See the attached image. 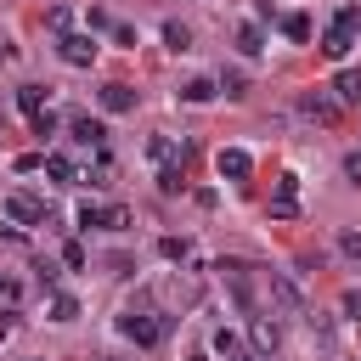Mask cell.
Wrapping results in <instances>:
<instances>
[{"instance_id": "cell-1", "label": "cell", "mask_w": 361, "mask_h": 361, "mask_svg": "<svg viewBox=\"0 0 361 361\" xmlns=\"http://www.w3.org/2000/svg\"><path fill=\"white\" fill-rule=\"evenodd\" d=\"M355 34H361V6H338L333 28H327V39H322V56H327V62H344L350 45H355Z\"/></svg>"}, {"instance_id": "cell-2", "label": "cell", "mask_w": 361, "mask_h": 361, "mask_svg": "<svg viewBox=\"0 0 361 361\" xmlns=\"http://www.w3.org/2000/svg\"><path fill=\"white\" fill-rule=\"evenodd\" d=\"M164 327H169V316H152V310H124V316H118V333L135 338V344H158Z\"/></svg>"}, {"instance_id": "cell-3", "label": "cell", "mask_w": 361, "mask_h": 361, "mask_svg": "<svg viewBox=\"0 0 361 361\" xmlns=\"http://www.w3.org/2000/svg\"><path fill=\"white\" fill-rule=\"evenodd\" d=\"M214 271H220V276L231 282L237 305H243V310H254V265H248V259H220Z\"/></svg>"}, {"instance_id": "cell-4", "label": "cell", "mask_w": 361, "mask_h": 361, "mask_svg": "<svg viewBox=\"0 0 361 361\" xmlns=\"http://www.w3.org/2000/svg\"><path fill=\"white\" fill-rule=\"evenodd\" d=\"M56 56H62L68 68H90V62H96V39H90V34H62V39H56Z\"/></svg>"}, {"instance_id": "cell-5", "label": "cell", "mask_w": 361, "mask_h": 361, "mask_svg": "<svg viewBox=\"0 0 361 361\" xmlns=\"http://www.w3.org/2000/svg\"><path fill=\"white\" fill-rule=\"evenodd\" d=\"M299 113L316 118V124H338V102H333L327 90H305V96H299Z\"/></svg>"}, {"instance_id": "cell-6", "label": "cell", "mask_w": 361, "mask_h": 361, "mask_svg": "<svg viewBox=\"0 0 361 361\" xmlns=\"http://www.w3.org/2000/svg\"><path fill=\"white\" fill-rule=\"evenodd\" d=\"M6 214H11L17 226H39V220H45V203H39L34 192H11V197H6Z\"/></svg>"}, {"instance_id": "cell-7", "label": "cell", "mask_w": 361, "mask_h": 361, "mask_svg": "<svg viewBox=\"0 0 361 361\" xmlns=\"http://www.w3.org/2000/svg\"><path fill=\"white\" fill-rule=\"evenodd\" d=\"M214 164H220V175H226V180H248V175H254V158H248L243 147H220V158H214Z\"/></svg>"}, {"instance_id": "cell-8", "label": "cell", "mask_w": 361, "mask_h": 361, "mask_svg": "<svg viewBox=\"0 0 361 361\" xmlns=\"http://www.w3.org/2000/svg\"><path fill=\"white\" fill-rule=\"evenodd\" d=\"M248 333H254V350H259V355H271V350L282 344V327H276L271 316H254V322H248Z\"/></svg>"}, {"instance_id": "cell-9", "label": "cell", "mask_w": 361, "mask_h": 361, "mask_svg": "<svg viewBox=\"0 0 361 361\" xmlns=\"http://www.w3.org/2000/svg\"><path fill=\"white\" fill-rule=\"evenodd\" d=\"M102 107H107V113H130V107H135V90H130V85H102Z\"/></svg>"}, {"instance_id": "cell-10", "label": "cell", "mask_w": 361, "mask_h": 361, "mask_svg": "<svg viewBox=\"0 0 361 361\" xmlns=\"http://www.w3.org/2000/svg\"><path fill=\"white\" fill-rule=\"evenodd\" d=\"M73 135H79V141H90V147H102V141H107V124H102V118H90V113H79V118H73Z\"/></svg>"}, {"instance_id": "cell-11", "label": "cell", "mask_w": 361, "mask_h": 361, "mask_svg": "<svg viewBox=\"0 0 361 361\" xmlns=\"http://www.w3.org/2000/svg\"><path fill=\"white\" fill-rule=\"evenodd\" d=\"M271 293H276V299H282L293 316H305V299H299V288H293L288 276H276V271H271Z\"/></svg>"}, {"instance_id": "cell-12", "label": "cell", "mask_w": 361, "mask_h": 361, "mask_svg": "<svg viewBox=\"0 0 361 361\" xmlns=\"http://www.w3.org/2000/svg\"><path fill=\"white\" fill-rule=\"evenodd\" d=\"M333 90H338V102H361V68H344L333 79Z\"/></svg>"}, {"instance_id": "cell-13", "label": "cell", "mask_w": 361, "mask_h": 361, "mask_svg": "<svg viewBox=\"0 0 361 361\" xmlns=\"http://www.w3.org/2000/svg\"><path fill=\"white\" fill-rule=\"evenodd\" d=\"M282 34H288L293 45H305V39H310V17H305V11H288V17H282Z\"/></svg>"}, {"instance_id": "cell-14", "label": "cell", "mask_w": 361, "mask_h": 361, "mask_svg": "<svg viewBox=\"0 0 361 361\" xmlns=\"http://www.w3.org/2000/svg\"><path fill=\"white\" fill-rule=\"evenodd\" d=\"M237 45H243V56H259V51H265V34H259V23H243V28H237Z\"/></svg>"}, {"instance_id": "cell-15", "label": "cell", "mask_w": 361, "mask_h": 361, "mask_svg": "<svg viewBox=\"0 0 361 361\" xmlns=\"http://www.w3.org/2000/svg\"><path fill=\"white\" fill-rule=\"evenodd\" d=\"M180 96H186V102H214V96H220V85H214V79H186V85H180Z\"/></svg>"}, {"instance_id": "cell-16", "label": "cell", "mask_w": 361, "mask_h": 361, "mask_svg": "<svg viewBox=\"0 0 361 361\" xmlns=\"http://www.w3.org/2000/svg\"><path fill=\"white\" fill-rule=\"evenodd\" d=\"M164 299H180V305H197V282H180V276H164Z\"/></svg>"}, {"instance_id": "cell-17", "label": "cell", "mask_w": 361, "mask_h": 361, "mask_svg": "<svg viewBox=\"0 0 361 361\" xmlns=\"http://www.w3.org/2000/svg\"><path fill=\"white\" fill-rule=\"evenodd\" d=\"M180 186H186V169H180V164H164V169H158V192H169V197H175Z\"/></svg>"}, {"instance_id": "cell-18", "label": "cell", "mask_w": 361, "mask_h": 361, "mask_svg": "<svg viewBox=\"0 0 361 361\" xmlns=\"http://www.w3.org/2000/svg\"><path fill=\"white\" fill-rule=\"evenodd\" d=\"M164 39H169V51H192V28L186 23H164Z\"/></svg>"}, {"instance_id": "cell-19", "label": "cell", "mask_w": 361, "mask_h": 361, "mask_svg": "<svg viewBox=\"0 0 361 361\" xmlns=\"http://www.w3.org/2000/svg\"><path fill=\"white\" fill-rule=\"evenodd\" d=\"M73 316H79V299L73 293H56L51 299V322H73Z\"/></svg>"}, {"instance_id": "cell-20", "label": "cell", "mask_w": 361, "mask_h": 361, "mask_svg": "<svg viewBox=\"0 0 361 361\" xmlns=\"http://www.w3.org/2000/svg\"><path fill=\"white\" fill-rule=\"evenodd\" d=\"M17 107H23V113H39V107H45V90H39V85H23V90H17Z\"/></svg>"}, {"instance_id": "cell-21", "label": "cell", "mask_w": 361, "mask_h": 361, "mask_svg": "<svg viewBox=\"0 0 361 361\" xmlns=\"http://www.w3.org/2000/svg\"><path fill=\"white\" fill-rule=\"evenodd\" d=\"M158 254H164V259H192V243H186V237H164Z\"/></svg>"}, {"instance_id": "cell-22", "label": "cell", "mask_w": 361, "mask_h": 361, "mask_svg": "<svg viewBox=\"0 0 361 361\" xmlns=\"http://www.w3.org/2000/svg\"><path fill=\"white\" fill-rule=\"evenodd\" d=\"M45 175H51V180H73V164H68L62 152H51V158H45Z\"/></svg>"}, {"instance_id": "cell-23", "label": "cell", "mask_w": 361, "mask_h": 361, "mask_svg": "<svg viewBox=\"0 0 361 361\" xmlns=\"http://www.w3.org/2000/svg\"><path fill=\"white\" fill-rule=\"evenodd\" d=\"M271 220H299V197H271Z\"/></svg>"}, {"instance_id": "cell-24", "label": "cell", "mask_w": 361, "mask_h": 361, "mask_svg": "<svg viewBox=\"0 0 361 361\" xmlns=\"http://www.w3.org/2000/svg\"><path fill=\"white\" fill-rule=\"evenodd\" d=\"M79 226L90 231V226H107V209L102 203H79Z\"/></svg>"}, {"instance_id": "cell-25", "label": "cell", "mask_w": 361, "mask_h": 361, "mask_svg": "<svg viewBox=\"0 0 361 361\" xmlns=\"http://www.w3.org/2000/svg\"><path fill=\"white\" fill-rule=\"evenodd\" d=\"M231 350H243V338H237L231 327H220V333H214V355H231Z\"/></svg>"}, {"instance_id": "cell-26", "label": "cell", "mask_w": 361, "mask_h": 361, "mask_svg": "<svg viewBox=\"0 0 361 361\" xmlns=\"http://www.w3.org/2000/svg\"><path fill=\"white\" fill-rule=\"evenodd\" d=\"M338 254H344V259H355V265H361V231H344V237H338Z\"/></svg>"}, {"instance_id": "cell-27", "label": "cell", "mask_w": 361, "mask_h": 361, "mask_svg": "<svg viewBox=\"0 0 361 361\" xmlns=\"http://www.w3.org/2000/svg\"><path fill=\"white\" fill-rule=\"evenodd\" d=\"M130 226V209L124 203H107V231H124Z\"/></svg>"}, {"instance_id": "cell-28", "label": "cell", "mask_w": 361, "mask_h": 361, "mask_svg": "<svg viewBox=\"0 0 361 361\" xmlns=\"http://www.w3.org/2000/svg\"><path fill=\"white\" fill-rule=\"evenodd\" d=\"M28 118H34V135H51V130H56V113H45V107L28 113Z\"/></svg>"}, {"instance_id": "cell-29", "label": "cell", "mask_w": 361, "mask_h": 361, "mask_svg": "<svg viewBox=\"0 0 361 361\" xmlns=\"http://www.w3.org/2000/svg\"><path fill=\"white\" fill-rule=\"evenodd\" d=\"M220 90H226V96H243V90H248V79H243V73H226V79H220Z\"/></svg>"}, {"instance_id": "cell-30", "label": "cell", "mask_w": 361, "mask_h": 361, "mask_svg": "<svg viewBox=\"0 0 361 361\" xmlns=\"http://www.w3.org/2000/svg\"><path fill=\"white\" fill-rule=\"evenodd\" d=\"M276 197H299V175H276Z\"/></svg>"}, {"instance_id": "cell-31", "label": "cell", "mask_w": 361, "mask_h": 361, "mask_svg": "<svg viewBox=\"0 0 361 361\" xmlns=\"http://www.w3.org/2000/svg\"><path fill=\"white\" fill-rule=\"evenodd\" d=\"M344 180H350V186H361V152H350V158H344Z\"/></svg>"}, {"instance_id": "cell-32", "label": "cell", "mask_w": 361, "mask_h": 361, "mask_svg": "<svg viewBox=\"0 0 361 361\" xmlns=\"http://www.w3.org/2000/svg\"><path fill=\"white\" fill-rule=\"evenodd\" d=\"M344 316H355V322H361V293H355V288L344 293Z\"/></svg>"}, {"instance_id": "cell-33", "label": "cell", "mask_w": 361, "mask_h": 361, "mask_svg": "<svg viewBox=\"0 0 361 361\" xmlns=\"http://www.w3.org/2000/svg\"><path fill=\"white\" fill-rule=\"evenodd\" d=\"M226 361H265V355H259V350H231Z\"/></svg>"}, {"instance_id": "cell-34", "label": "cell", "mask_w": 361, "mask_h": 361, "mask_svg": "<svg viewBox=\"0 0 361 361\" xmlns=\"http://www.w3.org/2000/svg\"><path fill=\"white\" fill-rule=\"evenodd\" d=\"M6 56H11V39H6V34H0V62H6Z\"/></svg>"}]
</instances>
